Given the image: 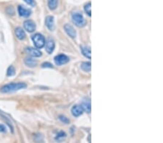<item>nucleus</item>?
<instances>
[{
  "mask_svg": "<svg viewBox=\"0 0 163 143\" xmlns=\"http://www.w3.org/2000/svg\"><path fill=\"white\" fill-rule=\"evenodd\" d=\"M26 87V84L25 83H22V82L11 83L2 87L0 88V92L2 93H10L15 92V91L22 90V89H25Z\"/></svg>",
  "mask_w": 163,
  "mask_h": 143,
  "instance_id": "f257e3e1",
  "label": "nucleus"
},
{
  "mask_svg": "<svg viewBox=\"0 0 163 143\" xmlns=\"http://www.w3.org/2000/svg\"><path fill=\"white\" fill-rule=\"evenodd\" d=\"M72 20L73 23L78 27H84L86 25V20L80 12H74L72 14Z\"/></svg>",
  "mask_w": 163,
  "mask_h": 143,
  "instance_id": "f03ea898",
  "label": "nucleus"
},
{
  "mask_svg": "<svg viewBox=\"0 0 163 143\" xmlns=\"http://www.w3.org/2000/svg\"><path fill=\"white\" fill-rule=\"evenodd\" d=\"M32 41L36 49H42L45 45V38L41 33H36L32 36Z\"/></svg>",
  "mask_w": 163,
  "mask_h": 143,
  "instance_id": "7ed1b4c3",
  "label": "nucleus"
},
{
  "mask_svg": "<svg viewBox=\"0 0 163 143\" xmlns=\"http://www.w3.org/2000/svg\"><path fill=\"white\" fill-rule=\"evenodd\" d=\"M69 57L65 54H60L57 55L56 57H55V64L58 65V66H61V65L66 64V63L69 62Z\"/></svg>",
  "mask_w": 163,
  "mask_h": 143,
  "instance_id": "20e7f679",
  "label": "nucleus"
},
{
  "mask_svg": "<svg viewBox=\"0 0 163 143\" xmlns=\"http://www.w3.org/2000/svg\"><path fill=\"white\" fill-rule=\"evenodd\" d=\"M23 27L25 31L28 33H33L36 31V26L34 22L31 20H27L24 21Z\"/></svg>",
  "mask_w": 163,
  "mask_h": 143,
  "instance_id": "39448f33",
  "label": "nucleus"
},
{
  "mask_svg": "<svg viewBox=\"0 0 163 143\" xmlns=\"http://www.w3.org/2000/svg\"><path fill=\"white\" fill-rule=\"evenodd\" d=\"M18 12L19 15L20 17H23V18H28L31 14V10L30 9H28L25 7L23 6V5H19L18 6Z\"/></svg>",
  "mask_w": 163,
  "mask_h": 143,
  "instance_id": "423d86ee",
  "label": "nucleus"
},
{
  "mask_svg": "<svg viewBox=\"0 0 163 143\" xmlns=\"http://www.w3.org/2000/svg\"><path fill=\"white\" fill-rule=\"evenodd\" d=\"M25 51L28 54L30 55L31 57H33V58H34V57H39L42 54V52H41L38 49H36V48L27 47Z\"/></svg>",
  "mask_w": 163,
  "mask_h": 143,
  "instance_id": "0eeeda50",
  "label": "nucleus"
},
{
  "mask_svg": "<svg viewBox=\"0 0 163 143\" xmlns=\"http://www.w3.org/2000/svg\"><path fill=\"white\" fill-rule=\"evenodd\" d=\"M45 49L48 54H52L55 48V43L53 39L48 38L45 42Z\"/></svg>",
  "mask_w": 163,
  "mask_h": 143,
  "instance_id": "6e6552de",
  "label": "nucleus"
},
{
  "mask_svg": "<svg viewBox=\"0 0 163 143\" xmlns=\"http://www.w3.org/2000/svg\"><path fill=\"white\" fill-rule=\"evenodd\" d=\"M45 25L49 31H53L55 28V19L53 16H47L45 19Z\"/></svg>",
  "mask_w": 163,
  "mask_h": 143,
  "instance_id": "1a4fd4ad",
  "label": "nucleus"
},
{
  "mask_svg": "<svg viewBox=\"0 0 163 143\" xmlns=\"http://www.w3.org/2000/svg\"><path fill=\"white\" fill-rule=\"evenodd\" d=\"M24 63H25V64L28 67L30 68L36 67L37 66V64H38V62H37L36 59H34L33 57H25V58L24 59Z\"/></svg>",
  "mask_w": 163,
  "mask_h": 143,
  "instance_id": "9d476101",
  "label": "nucleus"
},
{
  "mask_svg": "<svg viewBox=\"0 0 163 143\" xmlns=\"http://www.w3.org/2000/svg\"><path fill=\"white\" fill-rule=\"evenodd\" d=\"M64 30L65 31L67 34L69 36L70 38H74L76 37V32H75V30L74 29V28L73 26H71L70 25H65L64 26Z\"/></svg>",
  "mask_w": 163,
  "mask_h": 143,
  "instance_id": "9b49d317",
  "label": "nucleus"
},
{
  "mask_svg": "<svg viewBox=\"0 0 163 143\" xmlns=\"http://www.w3.org/2000/svg\"><path fill=\"white\" fill-rule=\"evenodd\" d=\"M81 106L84 111L88 113V114L91 113V101L89 99L83 100L82 102H81Z\"/></svg>",
  "mask_w": 163,
  "mask_h": 143,
  "instance_id": "f8f14e48",
  "label": "nucleus"
},
{
  "mask_svg": "<svg viewBox=\"0 0 163 143\" xmlns=\"http://www.w3.org/2000/svg\"><path fill=\"white\" fill-rule=\"evenodd\" d=\"M15 36H17L19 40L23 41L25 38L26 37V34H25V31H23V29L20 27H18L15 29Z\"/></svg>",
  "mask_w": 163,
  "mask_h": 143,
  "instance_id": "ddd939ff",
  "label": "nucleus"
},
{
  "mask_svg": "<svg viewBox=\"0 0 163 143\" xmlns=\"http://www.w3.org/2000/svg\"><path fill=\"white\" fill-rule=\"evenodd\" d=\"M83 110L81 108V106L78 105H75L73 106V108L71 109V113L73 114V116L75 117H78L80 116L81 114H83Z\"/></svg>",
  "mask_w": 163,
  "mask_h": 143,
  "instance_id": "4468645a",
  "label": "nucleus"
},
{
  "mask_svg": "<svg viewBox=\"0 0 163 143\" xmlns=\"http://www.w3.org/2000/svg\"><path fill=\"white\" fill-rule=\"evenodd\" d=\"M81 49L83 56H85L86 58H88V59L91 58V52L90 47H88V46H81Z\"/></svg>",
  "mask_w": 163,
  "mask_h": 143,
  "instance_id": "2eb2a0df",
  "label": "nucleus"
},
{
  "mask_svg": "<svg viewBox=\"0 0 163 143\" xmlns=\"http://www.w3.org/2000/svg\"><path fill=\"white\" fill-rule=\"evenodd\" d=\"M67 135L66 133L63 131H60L59 132H57L56 135V136L55 137V140L57 141V142H62L66 138Z\"/></svg>",
  "mask_w": 163,
  "mask_h": 143,
  "instance_id": "dca6fc26",
  "label": "nucleus"
},
{
  "mask_svg": "<svg viewBox=\"0 0 163 143\" xmlns=\"http://www.w3.org/2000/svg\"><path fill=\"white\" fill-rule=\"evenodd\" d=\"M81 67L84 72H91V64L90 62H83L81 65Z\"/></svg>",
  "mask_w": 163,
  "mask_h": 143,
  "instance_id": "f3484780",
  "label": "nucleus"
},
{
  "mask_svg": "<svg viewBox=\"0 0 163 143\" xmlns=\"http://www.w3.org/2000/svg\"><path fill=\"white\" fill-rule=\"evenodd\" d=\"M57 5H58V0H48V6L51 10H55Z\"/></svg>",
  "mask_w": 163,
  "mask_h": 143,
  "instance_id": "a211bd4d",
  "label": "nucleus"
},
{
  "mask_svg": "<svg viewBox=\"0 0 163 143\" xmlns=\"http://www.w3.org/2000/svg\"><path fill=\"white\" fill-rule=\"evenodd\" d=\"M15 75V69L13 66H10L7 69V76H8V77H12V76H13Z\"/></svg>",
  "mask_w": 163,
  "mask_h": 143,
  "instance_id": "6ab92c4d",
  "label": "nucleus"
},
{
  "mask_svg": "<svg viewBox=\"0 0 163 143\" xmlns=\"http://www.w3.org/2000/svg\"><path fill=\"white\" fill-rule=\"evenodd\" d=\"M84 10L88 16H91V2H88L86 5H85Z\"/></svg>",
  "mask_w": 163,
  "mask_h": 143,
  "instance_id": "aec40b11",
  "label": "nucleus"
},
{
  "mask_svg": "<svg viewBox=\"0 0 163 143\" xmlns=\"http://www.w3.org/2000/svg\"><path fill=\"white\" fill-rule=\"evenodd\" d=\"M6 12L7 13L8 15H15V10H14V8L12 7H8L7 8V10H6Z\"/></svg>",
  "mask_w": 163,
  "mask_h": 143,
  "instance_id": "412c9836",
  "label": "nucleus"
},
{
  "mask_svg": "<svg viewBox=\"0 0 163 143\" xmlns=\"http://www.w3.org/2000/svg\"><path fill=\"white\" fill-rule=\"evenodd\" d=\"M59 119H60L61 122H63V123H65V124H69L70 123V120L65 116H62V115H61V116H59Z\"/></svg>",
  "mask_w": 163,
  "mask_h": 143,
  "instance_id": "4be33fe9",
  "label": "nucleus"
},
{
  "mask_svg": "<svg viewBox=\"0 0 163 143\" xmlns=\"http://www.w3.org/2000/svg\"><path fill=\"white\" fill-rule=\"evenodd\" d=\"M27 5H30L31 7H34L36 6V1L35 0H23Z\"/></svg>",
  "mask_w": 163,
  "mask_h": 143,
  "instance_id": "5701e85b",
  "label": "nucleus"
},
{
  "mask_svg": "<svg viewBox=\"0 0 163 143\" xmlns=\"http://www.w3.org/2000/svg\"><path fill=\"white\" fill-rule=\"evenodd\" d=\"M42 67L43 68H53L52 64H50L49 62H44L42 64Z\"/></svg>",
  "mask_w": 163,
  "mask_h": 143,
  "instance_id": "b1692460",
  "label": "nucleus"
},
{
  "mask_svg": "<svg viewBox=\"0 0 163 143\" xmlns=\"http://www.w3.org/2000/svg\"><path fill=\"white\" fill-rule=\"evenodd\" d=\"M7 129H6V127H5V126L4 125V124H0V132H6Z\"/></svg>",
  "mask_w": 163,
  "mask_h": 143,
  "instance_id": "393cba45",
  "label": "nucleus"
}]
</instances>
